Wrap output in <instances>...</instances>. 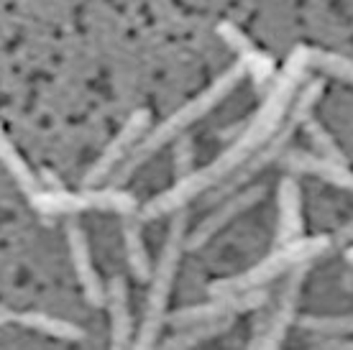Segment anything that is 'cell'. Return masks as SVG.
<instances>
[{"label": "cell", "mask_w": 353, "mask_h": 350, "mask_svg": "<svg viewBox=\"0 0 353 350\" xmlns=\"http://www.w3.org/2000/svg\"><path fill=\"white\" fill-rule=\"evenodd\" d=\"M338 240H341V243H351L353 240V220L345 225L343 230H341V233H338Z\"/></svg>", "instance_id": "cell-27"}, {"label": "cell", "mask_w": 353, "mask_h": 350, "mask_svg": "<svg viewBox=\"0 0 353 350\" xmlns=\"http://www.w3.org/2000/svg\"><path fill=\"white\" fill-rule=\"evenodd\" d=\"M323 88H325L323 79H315V82L305 85V90L300 92V97L294 100V105H292V110H290V121H294L297 125L307 121L310 113H312V107L318 105L320 95H323Z\"/></svg>", "instance_id": "cell-23"}, {"label": "cell", "mask_w": 353, "mask_h": 350, "mask_svg": "<svg viewBox=\"0 0 353 350\" xmlns=\"http://www.w3.org/2000/svg\"><path fill=\"white\" fill-rule=\"evenodd\" d=\"M307 271H310V261H302L294 266V271H292L290 281H287V287H284V291H282L279 307H276V312H274L272 320H269V327L251 340V348L272 350V348H279V345H282L284 335H287L290 325L294 322V315H297V302H300L302 281H305V274Z\"/></svg>", "instance_id": "cell-9"}, {"label": "cell", "mask_w": 353, "mask_h": 350, "mask_svg": "<svg viewBox=\"0 0 353 350\" xmlns=\"http://www.w3.org/2000/svg\"><path fill=\"white\" fill-rule=\"evenodd\" d=\"M31 207L41 215H77V212H118V215H133L139 210V200L133 194L108 187V189H92L85 187V192H64V189H49L28 197Z\"/></svg>", "instance_id": "cell-5"}, {"label": "cell", "mask_w": 353, "mask_h": 350, "mask_svg": "<svg viewBox=\"0 0 353 350\" xmlns=\"http://www.w3.org/2000/svg\"><path fill=\"white\" fill-rule=\"evenodd\" d=\"M330 238L318 236V238H294L290 243L279 245L272 256H266L264 261L256 263L254 269L239 274V276H228V279L212 281L210 294H230V291H246V289H259L276 279L279 274L294 269L302 261H312L315 256L325 254L330 248Z\"/></svg>", "instance_id": "cell-4"}, {"label": "cell", "mask_w": 353, "mask_h": 350, "mask_svg": "<svg viewBox=\"0 0 353 350\" xmlns=\"http://www.w3.org/2000/svg\"><path fill=\"white\" fill-rule=\"evenodd\" d=\"M239 61L246 67V74H251V79H254L256 90H261L264 85H269V82L274 79V72H276V67H274V59L269 56V54L259 52L256 46H254L251 52L241 54Z\"/></svg>", "instance_id": "cell-20"}, {"label": "cell", "mask_w": 353, "mask_h": 350, "mask_svg": "<svg viewBox=\"0 0 353 350\" xmlns=\"http://www.w3.org/2000/svg\"><path fill=\"white\" fill-rule=\"evenodd\" d=\"M215 31H218V36H221L223 41H225L233 52L239 54V56L254 49V41H251V39H248V36L243 34L239 26H233V23H218V28H215Z\"/></svg>", "instance_id": "cell-25"}, {"label": "cell", "mask_w": 353, "mask_h": 350, "mask_svg": "<svg viewBox=\"0 0 353 350\" xmlns=\"http://www.w3.org/2000/svg\"><path fill=\"white\" fill-rule=\"evenodd\" d=\"M123 240H125V256H128V266H131V274L139 281H151L149 251H146V245H143L141 228H139V223H136V220H125Z\"/></svg>", "instance_id": "cell-16"}, {"label": "cell", "mask_w": 353, "mask_h": 350, "mask_svg": "<svg viewBox=\"0 0 353 350\" xmlns=\"http://www.w3.org/2000/svg\"><path fill=\"white\" fill-rule=\"evenodd\" d=\"M302 125H305V131H307L310 141H312V146L318 149L320 156L330 158V161H338V164H345V154L338 149V143L333 141V136H330V133H327L318 121H310L307 118Z\"/></svg>", "instance_id": "cell-21"}, {"label": "cell", "mask_w": 353, "mask_h": 350, "mask_svg": "<svg viewBox=\"0 0 353 350\" xmlns=\"http://www.w3.org/2000/svg\"><path fill=\"white\" fill-rule=\"evenodd\" d=\"M261 197H264V187H248V189H243V192L236 189V192H230L228 197H223L221 205H218V207L197 225V230H194L192 236L185 238V248H190V251L203 248V245L208 243L212 236H218L236 215L246 212L248 207L256 205Z\"/></svg>", "instance_id": "cell-10"}, {"label": "cell", "mask_w": 353, "mask_h": 350, "mask_svg": "<svg viewBox=\"0 0 353 350\" xmlns=\"http://www.w3.org/2000/svg\"><path fill=\"white\" fill-rule=\"evenodd\" d=\"M264 287L259 289H246V291H230V294H212L210 302L205 305H192L185 309H176L169 315V322L174 327H190L197 322H212V320H230L233 315H243L251 309H259L261 305H266Z\"/></svg>", "instance_id": "cell-6"}, {"label": "cell", "mask_w": 353, "mask_h": 350, "mask_svg": "<svg viewBox=\"0 0 353 350\" xmlns=\"http://www.w3.org/2000/svg\"><path fill=\"white\" fill-rule=\"evenodd\" d=\"M16 325L28 327V330H39V333L59 338V340H82L85 338V333L77 325L59 320V317H49L44 312H21V315H16Z\"/></svg>", "instance_id": "cell-15"}, {"label": "cell", "mask_w": 353, "mask_h": 350, "mask_svg": "<svg viewBox=\"0 0 353 350\" xmlns=\"http://www.w3.org/2000/svg\"><path fill=\"white\" fill-rule=\"evenodd\" d=\"M243 77H246V67L239 61V64H233L228 72H223L221 77L215 79V82H212L205 92H200V95L194 97V100H190L187 105H182L179 110H174L172 115H167V118H164V121H161L154 131L143 133V138L139 141V143L131 149V154H128V161H125L123 167L115 172V176H113L115 184L125 182V179H128L136 169L141 167L143 161H146L154 151H159L164 143L174 141L176 136H182L190 125H194L200 118H205V115L210 113L212 107L218 105L223 97L228 95L230 90L236 88Z\"/></svg>", "instance_id": "cell-2"}, {"label": "cell", "mask_w": 353, "mask_h": 350, "mask_svg": "<svg viewBox=\"0 0 353 350\" xmlns=\"http://www.w3.org/2000/svg\"><path fill=\"white\" fill-rule=\"evenodd\" d=\"M230 327V320H212V322H197L185 327V333L172 335L164 340V348H192V345H200V342L210 340L215 335L225 333Z\"/></svg>", "instance_id": "cell-18"}, {"label": "cell", "mask_w": 353, "mask_h": 350, "mask_svg": "<svg viewBox=\"0 0 353 350\" xmlns=\"http://www.w3.org/2000/svg\"><path fill=\"white\" fill-rule=\"evenodd\" d=\"M41 176H44V182L49 184V187H52V189H62V184H59V176H57V174H52V172H49V169H44V172H41Z\"/></svg>", "instance_id": "cell-26"}, {"label": "cell", "mask_w": 353, "mask_h": 350, "mask_svg": "<svg viewBox=\"0 0 353 350\" xmlns=\"http://www.w3.org/2000/svg\"><path fill=\"white\" fill-rule=\"evenodd\" d=\"M300 327L318 335H345L353 333V315L348 317H300Z\"/></svg>", "instance_id": "cell-22"}, {"label": "cell", "mask_w": 353, "mask_h": 350, "mask_svg": "<svg viewBox=\"0 0 353 350\" xmlns=\"http://www.w3.org/2000/svg\"><path fill=\"white\" fill-rule=\"evenodd\" d=\"M282 164L294 174H312L320 176L325 182L336 184L341 189H351L353 192V172L345 164L330 161V158L320 156V154H307V151H287L282 154Z\"/></svg>", "instance_id": "cell-12"}, {"label": "cell", "mask_w": 353, "mask_h": 350, "mask_svg": "<svg viewBox=\"0 0 353 350\" xmlns=\"http://www.w3.org/2000/svg\"><path fill=\"white\" fill-rule=\"evenodd\" d=\"M310 67H318V70L353 85V59H348V56L323 52V49H310Z\"/></svg>", "instance_id": "cell-19"}, {"label": "cell", "mask_w": 353, "mask_h": 350, "mask_svg": "<svg viewBox=\"0 0 353 350\" xmlns=\"http://www.w3.org/2000/svg\"><path fill=\"white\" fill-rule=\"evenodd\" d=\"M310 67V49L307 46H297L294 52L290 54V59L284 64L282 74L272 82V90L266 95L264 105L259 107V113L248 121V125L241 131V136L228 149L223 151L221 156L215 158L212 164H208L205 169H197V172H190L187 176L176 179V184L167 192H161L159 197L149 200L141 207V218L143 220H154V218H164V215H172V212L182 210L187 202L203 194L205 189H210L215 184H221L230 172L246 161L259 146H264L266 141L272 138L274 133L279 131V125L284 123V113L290 110L292 95L300 85V79L305 77V72Z\"/></svg>", "instance_id": "cell-1"}, {"label": "cell", "mask_w": 353, "mask_h": 350, "mask_svg": "<svg viewBox=\"0 0 353 350\" xmlns=\"http://www.w3.org/2000/svg\"><path fill=\"white\" fill-rule=\"evenodd\" d=\"M294 128H297V123L287 118V121L279 125V131L274 133L264 146H259V149L254 151V154H251V156H248L246 161L236 169V172H230L221 184H215V192L210 194V202H218V200H223V197H228L230 192H236L239 187H243L246 182H251L259 172H264L272 161H279V156H282L284 149H287V143L292 141Z\"/></svg>", "instance_id": "cell-7"}, {"label": "cell", "mask_w": 353, "mask_h": 350, "mask_svg": "<svg viewBox=\"0 0 353 350\" xmlns=\"http://www.w3.org/2000/svg\"><path fill=\"white\" fill-rule=\"evenodd\" d=\"M8 322H16V312H10L6 307H0V325H8Z\"/></svg>", "instance_id": "cell-28"}, {"label": "cell", "mask_w": 353, "mask_h": 350, "mask_svg": "<svg viewBox=\"0 0 353 350\" xmlns=\"http://www.w3.org/2000/svg\"><path fill=\"white\" fill-rule=\"evenodd\" d=\"M276 245H284L302 236V189L294 176H287L279 182L276 192Z\"/></svg>", "instance_id": "cell-13"}, {"label": "cell", "mask_w": 353, "mask_h": 350, "mask_svg": "<svg viewBox=\"0 0 353 350\" xmlns=\"http://www.w3.org/2000/svg\"><path fill=\"white\" fill-rule=\"evenodd\" d=\"M192 161H194V141L190 136H176V143H174V176L176 179H182L187 176L192 169Z\"/></svg>", "instance_id": "cell-24"}, {"label": "cell", "mask_w": 353, "mask_h": 350, "mask_svg": "<svg viewBox=\"0 0 353 350\" xmlns=\"http://www.w3.org/2000/svg\"><path fill=\"white\" fill-rule=\"evenodd\" d=\"M345 261H348L353 266V248H348V251H345Z\"/></svg>", "instance_id": "cell-29"}, {"label": "cell", "mask_w": 353, "mask_h": 350, "mask_svg": "<svg viewBox=\"0 0 353 350\" xmlns=\"http://www.w3.org/2000/svg\"><path fill=\"white\" fill-rule=\"evenodd\" d=\"M149 125H151V110H146V107L136 110V113L125 121V125L121 128V133L108 143V149L100 154V158L90 167V172L85 174L82 184H85V187H95V184H100L105 176L113 174V169L118 167V164L131 154L133 146L143 138V133H146Z\"/></svg>", "instance_id": "cell-8"}, {"label": "cell", "mask_w": 353, "mask_h": 350, "mask_svg": "<svg viewBox=\"0 0 353 350\" xmlns=\"http://www.w3.org/2000/svg\"><path fill=\"white\" fill-rule=\"evenodd\" d=\"M185 215H176L172 228H169L167 243H164L161 258L157 263V271L151 274V289L149 297H146V315H143V325L141 330H139V338H136V348H154L157 345L161 322H164V312H167L172 281H174L176 266H179V256L185 251Z\"/></svg>", "instance_id": "cell-3"}, {"label": "cell", "mask_w": 353, "mask_h": 350, "mask_svg": "<svg viewBox=\"0 0 353 350\" xmlns=\"http://www.w3.org/2000/svg\"><path fill=\"white\" fill-rule=\"evenodd\" d=\"M67 243H70V258L74 266V274L82 284L85 299L92 307H105V284L100 281V274L95 271V263L90 258V245L88 238L82 233L80 225L72 223L67 228Z\"/></svg>", "instance_id": "cell-11"}, {"label": "cell", "mask_w": 353, "mask_h": 350, "mask_svg": "<svg viewBox=\"0 0 353 350\" xmlns=\"http://www.w3.org/2000/svg\"><path fill=\"white\" fill-rule=\"evenodd\" d=\"M0 161L6 164V169H8L10 174H13V179L18 182V187L23 189V192L31 197V194L39 192V179L34 176V172L28 169V164L23 161V156L16 151V146H13V141L3 133V128H0Z\"/></svg>", "instance_id": "cell-17"}, {"label": "cell", "mask_w": 353, "mask_h": 350, "mask_svg": "<svg viewBox=\"0 0 353 350\" xmlns=\"http://www.w3.org/2000/svg\"><path fill=\"white\" fill-rule=\"evenodd\" d=\"M105 307L110 315V342L113 348H128L133 340V322L128 309V287L123 276H115L105 287Z\"/></svg>", "instance_id": "cell-14"}]
</instances>
